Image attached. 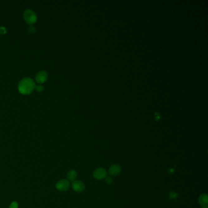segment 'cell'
Instances as JSON below:
<instances>
[{"mask_svg": "<svg viewBox=\"0 0 208 208\" xmlns=\"http://www.w3.org/2000/svg\"><path fill=\"white\" fill-rule=\"evenodd\" d=\"M18 208V203L17 201H13L9 205V208Z\"/></svg>", "mask_w": 208, "mask_h": 208, "instance_id": "obj_10", "label": "cell"}, {"mask_svg": "<svg viewBox=\"0 0 208 208\" xmlns=\"http://www.w3.org/2000/svg\"><path fill=\"white\" fill-rule=\"evenodd\" d=\"M36 84L34 80L29 77L23 78L18 84L19 92L24 95H28L31 94L35 89Z\"/></svg>", "mask_w": 208, "mask_h": 208, "instance_id": "obj_1", "label": "cell"}, {"mask_svg": "<svg viewBox=\"0 0 208 208\" xmlns=\"http://www.w3.org/2000/svg\"><path fill=\"white\" fill-rule=\"evenodd\" d=\"M106 176H107V172L106 169L103 167H99L96 168L93 173L94 178L97 180H103L106 178Z\"/></svg>", "mask_w": 208, "mask_h": 208, "instance_id": "obj_4", "label": "cell"}, {"mask_svg": "<svg viewBox=\"0 0 208 208\" xmlns=\"http://www.w3.org/2000/svg\"><path fill=\"white\" fill-rule=\"evenodd\" d=\"M29 32L31 34H34V32H36V28H35V27H34L33 26H31L29 28Z\"/></svg>", "mask_w": 208, "mask_h": 208, "instance_id": "obj_12", "label": "cell"}, {"mask_svg": "<svg viewBox=\"0 0 208 208\" xmlns=\"http://www.w3.org/2000/svg\"><path fill=\"white\" fill-rule=\"evenodd\" d=\"M106 182L108 184H111L113 182V180L111 177H106Z\"/></svg>", "mask_w": 208, "mask_h": 208, "instance_id": "obj_13", "label": "cell"}, {"mask_svg": "<svg viewBox=\"0 0 208 208\" xmlns=\"http://www.w3.org/2000/svg\"><path fill=\"white\" fill-rule=\"evenodd\" d=\"M6 32V29L4 27H0V33L5 34Z\"/></svg>", "mask_w": 208, "mask_h": 208, "instance_id": "obj_14", "label": "cell"}, {"mask_svg": "<svg viewBox=\"0 0 208 208\" xmlns=\"http://www.w3.org/2000/svg\"><path fill=\"white\" fill-rule=\"evenodd\" d=\"M23 18L25 22L29 25L33 24L37 20L36 14L31 9H27L23 13Z\"/></svg>", "mask_w": 208, "mask_h": 208, "instance_id": "obj_2", "label": "cell"}, {"mask_svg": "<svg viewBox=\"0 0 208 208\" xmlns=\"http://www.w3.org/2000/svg\"><path fill=\"white\" fill-rule=\"evenodd\" d=\"M121 170H122L121 167L118 164H114L109 167V173L112 177H115L120 174V173L121 172Z\"/></svg>", "mask_w": 208, "mask_h": 208, "instance_id": "obj_7", "label": "cell"}, {"mask_svg": "<svg viewBox=\"0 0 208 208\" xmlns=\"http://www.w3.org/2000/svg\"><path fill=\"white\" fill-rule=\"evenodd\" d=\"M69 181L66 179H62L58 181L56 184L55 187L57 190L61 191V192H65L69 190L70 188Z\"/></svg>", "mask_w": 208, "mask_h": 208, "instance_id": "obj_3", "label": "cell"}, {"mask_svg": "<svg viewBox=\"0 0 208 208\" xmlns=\"http://www.w3.org/2000/svg\"><path fill=\"white\" fill-rule=\"evenodd\" d=\"M72 188L76 192L81 193L85 190V185L81 181L75 180L72 183Z\"/></svg>", "mask_w": 208, "mask_h": 208, "instance_id": "obj_5", "label": "cell"}, {"mask_svg": "<svg viewBox=\"0 0 208 208\" xmlns=\"http://www.w3.org/2000/svg\"><path fill=\"white\" fill-rule=\"evenodd\" d=\"M77 176H78L77 172L74 170H70L67 173V177L69 181H73L75 180L76 178H77Z\"/></svg>", "mask_w": 208, "mask_h": 208, "instance_id": "obj_9", "label": "cell"}, {"mask_svg": "<svg viewBox=\"0 0 208 208\" xmlns=\"http://www.w3.org/2000/svg\"><path fill=\"white\" fill-rule=\"evenodd\" d=\"M199 204L202 208H208V196L207 194H203L198 198Z\"/></svg>", "mask_w": 208, "mask_h": 208, "instance_id": "obj_8", "label": "cell"}, {"mask_svg": "<svg viewBox=\"0 0 208 208\" xmlns=\"http://www.w3.org/2000/svg\"><path fill=\"white\" fill-rule=\"evenodd\" d=\"M35 88H36V89L38 92H42V91L43 90V87L42 86V85H40V84L36 85V86L35 87Z\"/></svg>", "mask_w": 208, "mask_h": 208, "instance_id": "obj_11", "label": "cell"}, {"mask_svg": "<svg viewBox=\"0 0 208 208\" xmlns=\"http://www.w3.org/2000/svg\"><path fill=\"white\" fill-rule=\"evenodd\" d=\"M48 75L46 71L41 70L39 71L36 76V81L38 83H43L46 81L48 79Z\"/></svg>", "mask_w": 208, "mask_h": 208, "instance_id": "obj_6", "label": "cell"}]
</instances>
